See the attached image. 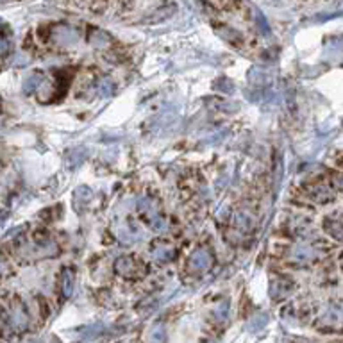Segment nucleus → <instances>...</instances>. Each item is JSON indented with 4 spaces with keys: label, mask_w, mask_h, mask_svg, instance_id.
<instances>
[{
    "label": "nucleus",
    "mask_w": 343,
    "mask_h": 343,
    "mask_svg": "<svg viewBox=\"0 0 343 343\" xmlns=\"http://www.w3.org/2000/svg\"><path fill=\"white\" fill-rule=\"evenodd\" d=\"M13 63H15L17 66H22V65H25V63H29V57H25L24 54H18L17 59H15Z\"/></svg>",
    "instance_id": "8"
},
{
    "label": "nucleus",
    "mask_w": 343,
    "mask_h": 343,
    "mask_svg": "<svg viewBox=\"0 0 343 343\" xmlns=\"http://www.w3.org/2000/svg\"><path fill=\"white\" fill-rule=\"evenodd\" d=\"M113 91H114L113 82H111L109 79H104L102 84H100V93H102L104 97H109V95L113 93Z\"/></svg>",
    "instance_id": "4"
},
{
    "label": "nucleus",
    "mask_w": 343,
    "mask_h": 343,
    "mask_svg": "<svg viewBox=\"0 0 343 343\" xmlns=\"http://www.w3.org/2000/svg\"><path fill=\"white\" fill-rule=\"evenodd\" d=\"M82 152L81 150H74L72 154H70V166L72 168H75V166H79V164L82 163Z\"/></svg>",
    "instance_id": "5"
},
{
    "label": "nucleus",
    "mask_w": 343,
    "mask_h": 343,
    "mask_svg": "<svg viewBox=\"0 0 343 343\" xmlns=\"http://www.w3.org/2000/svg\"><path fill=\"white\" fill-rule=\"evenodd\" d=\"M41 82H43V74H40V72H34V74H31L29 77H25L24 91L27 95L34 93V90H36V88H40Z\"/></svg>",
    "instance_id": "2"
},
{
    "label": "nucleus",
    "mask_w": 343,
    "mask_h": 343,
    "mask_svg": "<svg viewBox=\"0 0 343 343\" xmlns=\"http://www.w3.org/2000/svg\"><path fill=\"white\" fill-rule=\"evenodd\" d=\"M9 50H11V43H9V40H0V56L9 54Z\"/></svg>",
    "instance_id": "7"
},
{
    "label": "nucleus",
    "mask_w": 343,
    "mask_h": 343,
    "mask_svg": "<svg viewBox=\"0 0 343 343\" xmlns=\"http://www.w3.org/2000/svg\"><path fill=\"white\" fill-rule=\"evenodd\" d=\"M56 40L59 43H72L75 40V34L70 29H59V31H56Z\"/></svg>",
    "instance_id": "3"
},
{
    "label": "nucleus",
    "mask_w": 343,
    "mask_h": 343,
    "mask_svg": "<svg viewBox=\"0 0 343 343\" xmlns=\"http://www.w3.org/2000/svg\"><path fill=\"white\" fill-rule=\"evenodd\" d=\"M209 265H211V256H209V252L204 249H199L192 257H190V268L197 270V272L206 270Z\"/></svg>",
    "instance_id": "1"
},
{
    "label": "nucleus",
    "mask_w": 343,
    "mask_h": 343,
    "mask_svg": "<svg viewBox=\"0 0 343 343\" xmlns=\"http://www.w3.org/2000/svg\"><path fill=\"white\" fill-rule=\"evenodd\" d=\"M172 252H174V250H172L170 247H157L155 256H159L161 259H166V256H172Z\"/></svg>",
    "instance_id": "6"
}]
</instances>
